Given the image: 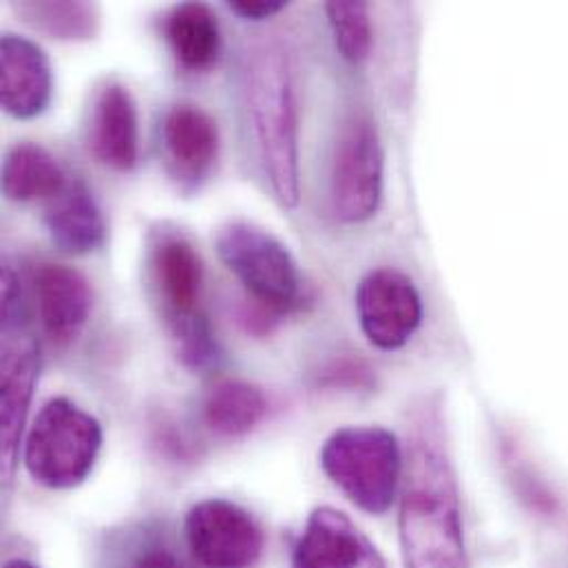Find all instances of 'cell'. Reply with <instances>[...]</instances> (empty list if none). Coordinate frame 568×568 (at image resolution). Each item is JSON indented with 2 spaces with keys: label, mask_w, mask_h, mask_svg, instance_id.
<instances>
[{
  "label": "cell",
  "mask_w": 568,
  "mask_h": 568,
  "mask_svg": "<svg viewBox=\"0 0 568 568\" xmlns=\"http://www.w3.org/2000/svg\"><path fill=\"white\" fill-rule=\"evenodd\" d=\"M398 538L405 568H469L456 476L429 407L412 432Z\"/></svg>",
  "instance_id": "1"
},
{
  "label": "cell",
  "mask_w": 568,
  "mask_h": 568,
  "mask_svg": "<svg viewBox=\"0 0 568 568\" xmlns=\"http://www.w3.org/2000/svg\"><path fill=\"white\" fill-rule=\"evenodd\" d=\"M242 89L264 173L277 200L294 209L301 195L298 104L292 58L282 40L260 38L248 44Z\"/></svg>",
  "instance_id": "2"
},
{
  "label": "cell",
  "mask_w": 568,
  "mask_h": 568,
  "mask_svg": "<svg viewBox=\"0 0 568 568\" xmlns=\"http://www.w3.org/2000/svg\"><path fill=\"white\" fill-rule=\"evenodd\" d=\"M102 449V425L69 398H51L33 418L22 463L33 483L64 491L82 485Z\"/></svg>",
  "instance_id": "3"
},
{
  "label": "cell",
  "mask_w": 568,
  "mask_h": 568,
  "mask_svg": "<svg viewBox=\"0 0 568 568\" xmlns=\"http://www.w3.org/2000/svg\"><path fill=\"white\" fill-rule=\"evenodd\" d=\"M321 469L363 511L385 514L398 491L403 456L385 427L358 425L336 429L321 447Z\"/></svg>",
  "instance_id": "4"
},
{
  "label": "cell",
  "mask_w": 568,
  "mask_h": 568,
  "mask_svg": "<svg viewBox=\"0 0 568 568\" xmlns=\"http://www.w3.org/2000/svg\"><path fill=\"white\" fill-rule=\"evenodd\" d=\"M2 285V356H0V434L2 478L11 480L24 418L40 374V347L27 325L24 296L16 273L4 266Z\"/></svg>",
  "instance_id": "5"
},
{
  "label": "cell",
  "mask_w": 568,
  "mask_h": 568,
  "mask_svg": "<svg viewBox=\"0 0 568 568\" xmlns=\"http://www.w3.org/2000/svg\"><path fill=\"white\" fill-rule=\"evenodd\" d=\"M146 266L155 303L178 345L189 347L211 338L202 312L204 262L195 244L182 231L160 224L149 237Z\"/></svg>",
  "instance_id": "6"
},
{
  "label": "cell",
  "mask_w": 568,
  "mask_h": 568,
  "mask_svg": "<svg viewBox=\"0 0 568 568\" xmlns=\"http://www.w3.org/2000/svg\"><path fill=\"white\" fill-rule=\"evenodd\" d=\"M222 264L242 282L248 298L284 316L303 301V280L292 253L266 229L229 222L217 231Z\"/></svg>",
  "instance_id": "7"
},
{
  "label": "cell",
  "mask_w": 568,
  "mask_h": 568,
  "mask_svg": "<svg viewBox=\"0 0 568 568\" xmlns=\"http://www.w3.org/2000/svg\"><path fill=\"white\" fill-rule=\"evenodd\" d=\"M383 144L376 124L358 113L338 135L332 171L329 204L336 220L361 224L376 215L383 195Z\"/></svg>",
  "instance_id": "8"
},
{
  "label": "cell",
  "mask_w": 568,
  "mask_h": 568,
  "mask_svg": "<svg viewBox=\"0 0 568 568\" xmlns=\"http://www.w3.org/2000/svg\"><path fill=\"white\" fill-rule=\"evenodd\" d=\"M184 531L193 558L204 568H253L266 547L260 523L244 507L222 498L195 505Z\"/></svg>",
  "instance_id": "9"
},
{
  "label": "cell",
  "mask_w": 568,
  "mask_h": 568,
  "mask_svg": "<svg viewBox=\"0 0 568 568\" xmlns=\"http://www.w3.org/2000/svg\"><path fill=\"white\" fill-rule=\"evenodd\" d=\"M361 329L378 349H400L423 321V298L416 284L396 268L369 271L356 287Z\"/></svg>",
  "instance_id": "10"
},
{
  "label": "cell",
  "mask_w": 568,
  "mask_h": 568,
  "mask_svg": "<svg viewBox=\"0 0 568 568\" xmlns=\"http://www.w3.org/2000/svg\"><path fill=\"white\" fill-rule=\"evenodd\" d=\"M220 126L193 102L166 109L160 122V149L166 173L184 193H195L211 178L220 158Z\"/></svg>",
  "instance_id": "11"
},
{
  "label": "cell",
  "mask_w": 568,
  "mask_h": 568,
  "mask_svg": "<svg viewBox=\"0 0 568 568\" xmlns=\"http://www.w3.org/2000/svg\"><path fill=\"white\" fill-rule=\"evenodd\" d=\"M292 568H385V560L343 511L318 507L294 547Z\"/></svg>",
  "instance_id": "12"
},
{
  "label": "cell",
  "mask_w": 568,
  "mask_h": 568,
  "mask_svg": "<svg viewBox=\"0 0 568 568\" xmlns=\"http://www.w3.org/2000/svg\"><path fill=\"white\" fill-rule=\"evenodd\" d=\"M31 285L44 334L53 345H71L91 316V284L75 268L42 262L31 271Z\"/></svg>",
  "instance_id": "13"
},
{
  "label": "cell",
  "mask_w": 568,
  "mask_h": 568,
  "mask_svg": "<svg viewBox=\"0 0 568 568\" xmlns=\"http://www.w3.org/2000/svg\"><path fill=\"white\" fill-rule=\"evenodd\" d=\"M53 75L47 53L31 38L4 33L0 38V102L7 115L33 120L51 102Z\"/></svg>",
  "instance_id": "14"
},
{
  "label": "cell",
  "mask_w": 568,
  "mask_h": 568,
  "mask_svg": "<svg viewBox=\"0 0 568 568\" xmlns=\"http://www.w3.org/2000/svg\"><path fill=\"white\" fill-rule=\"evenodd\" d=\"M89 149L100 164L118 173H131L140 160V120L131 91L120 82H106L91 104Z\"/></svg>",
  "instance_id": "15"
},
{
  "label": "cell",
  "mask_w": 568,
  "mask_h": 568,
  "mask_svg": "<svg viewBox=\"0 0 568 568\" xmlns=\"http://www.w3.org/2000/svg\"><path fill=\"white\" fill-rule=\"evenodd\" d=\"M51 242L69 255L95 253L106 237L102 211L82 180H69L64 191L44 211Z\"/></svg>",
  "instance_id": "16"
},
{
  "label": "cell",
  "mask_w": 568,
  "mask_h": 568,
  "mask_svg": "<svg viewBox=\"0 0 568 568\" xmlns=\"http://www.w3.org/2000/svg\"><path fill=\"white\" fill-rule=\"evenodd\" d=\"M164 38L173 58L186 71H209L222 49V31L215 11L204 2H182L164 18Z\"/></svg>",
  "instance_id": "17"
},
{
  "label": "cell",
  "mask_w": 568,
  "mask_h": 568,
  "mask_svg": "<svg viewBox=\"0 0 568 568\" xmlns=\"http://www.w3.org/2000/svg\"><path fill=\"white\" fill-rule=\"evenodd\" d=\"M69 184L60 162L40 144L18 142L2 160V193L9 202L29 204L58 197Z\"/></svg>",
  "instance_id": "18"
},
{
  "label": "cell",
  "mask_w": 568,
  "mask_h": 568,
  "mask_svg": "<svg viewBox=\"0 0 568 568\" xmlns=\"http://www.w3.org/2000/svg\"><path fill=\"white\" fill-rule=\"evenodd\" d=\"M268 414L266 394L240 378L220 381L204 400V420L211 432L224 438L251 434Z\"/></svg>",
  "instance_id": "19"
},
{
  "label": "cell",
  "mask_w": 568,
  "mask_h": 568,
  "mask_svg": "<svg viewBox=\"0 0 568 568\" xmlns=\"http://www.w3.org/2000/svg\"><path fill=\"white\" fill-rule=\"evenodd\" d=\"M11 9L24 24L53 40L87 42L100 33V9L91 2L22 0L11 2Z\"/></svg>",
  "instance_id": "20"
},
{
  "label": "cell",
  "mask_w": 568,
  "mask_h": 568,
  "mask_svg": "<svg viewBox=\"0 0 568 568\" xmlns=\"http://www.w3.org/2000/svg\"><path fill=\"white\" fill-rule=\"evenodd\" d=\"M325 13L332 27L334 44L343 60H347L349 64L365 62L374 42L367 2L334 0L325 4Z\"/></svg>",
  "instance_id": "21"
},
{
  "label": "cell",
  "mask_w": 568,
  "mask_h": 568,
  "mask_svg": "<svg viewBox=\"0 0 568 568\" xmlns=\"http://www.w3.org/2000/svg\"><path fill=\"white\" fill-rule=\"evenodd\" d=\"M321 385L325 387H352V389H365L372 385V372L363 361H334L323 374Z\"/></svg>",
  "instance_id": "22"
},
{
  "label": "cell",
  "mask_w": 568,
  "mask_h": 568,
  "mask_svg": "<svg viewBox=\"0 0 568 568\" xmlns=\"http://www.w3.org/2000/svg\"><path fill=\"white\" fill-rule=\"evenodd\" d=\"M231 11L244 20H268L284 11L285 0H231Z\"/></svg>",
  "instance_id": "23"
},
{
  "label": "cell",
  "mask_w": 568,
  "mask_h": 568,
  "mask_svg": "<svg viewBox=\"0 0 568 568\" xmlns=\"http://www.w3.org/2000/svg\"><path fill=\"white\" fill-rule=\"evenodd\" d=\"M131 568H186L171 551L166 549H151L142 554Z\"/></svg>",
  "instance_id": "24"
},
{
  "label": "cell",
  "mask_w": 568,
  "mask_h": 568,
  "mask_svg": "<svg viewBox=\"0 0 568 568\" xmlns=\"http://www.w3.org/2000/svg\"><path fill=\"white\" fill-rule=\"evenodd\" d=\"M4 568H38L33 567L31 562H27V560H11V562H7Z\"/></svg>",
  "instance_id": "25"
}]
</instances>
